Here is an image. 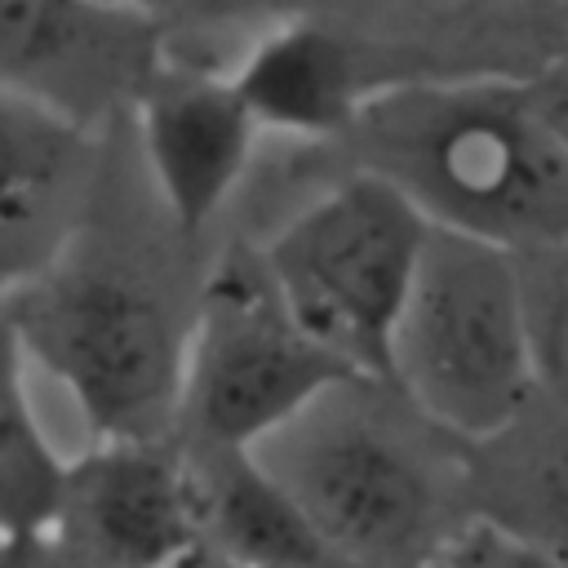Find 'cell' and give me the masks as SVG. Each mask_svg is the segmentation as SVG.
<instances>
[{"label": "cell", "instance_id": "cell-1", "mask_svg": "<svg viewBox=\"0 0 568 568\" xmlns=\"http://www.w3.org/2000/svg\"><path fill=\"white\" fill-rule=\"evenodd\" d=\"M120 129L80 226L0 288L31 368L71 399L89 439H164L178 435L186 337L213 253L164 217L129 138L120 164Z\"/></svg>", "mask_w": 568, "mask_h": 568}, {"label": "cell", "instance_id": "cell-2", "mask_svg": "<svg viewBox=\"0 0 568 568\" xmlns=\"http://www.w3.org/2000/svg\"><path fill=\"white\" fill-rule=\"evenodd\" d=\"M320 151L377 173L439 231L510 253L568 244V155L515 75L390 84Z\"/></svg>", "mask_w": 568, "mask_h": 568}, {"label": "cell", "instance_id": "cell-3", "mask_svg": "<svg viewBox=\"0 0 568 568\" xmlns=\"http://www.w3.org/2000/svg\"><path fill=\"white\" fill-rule=\"evenodd\" d=\"M253 457L351 568H435L475 524L466 444L373 373L328 386Z\"/></svg>", "mask_w": 568, "mask_h": 568}, {"label": "cell", "instance_id": "cell-4", "mask_svg": "<svg viewBox=\"0 0 568 568\" xmlns=\"http://www.w3.org/2000/svg\"><path fill=\"white\" fill-rule=\"evenodd\" d=\"M266 164L302 182L275 217L244 235L284 306L355 373L386 377L390 333L413 288L430 222L377 173L320 146H266Z\"/></svg>", "mask_w": 568, "mask_h": 568}, {"label": "cell", "instance_id": "cell-5", "mask_svg": "<svg viewBox=\"0 0 568 568\" xmlns=\"http://www.w3.org/2000/svg\"><path fill=\"white\" fill-rule=\"evenodd\" d=\"M386 382L462 444L501 430L537 395L510 248L430 226L390 333Z\"/></svg>", "mask_w": 568, "mask_h": 568}, {"label": "cell", "instance_id": "cell-6", "mask_svg": "<svg viewBox=\"0 0 568 568\" xmlns=\"http://www.w3.org/2000/svg\"><path fill=\"white\" fill-rule=\"evenodd\" d=\"M351 373L284 306L253 244L244 235L226 240L209 257L195 293L178 439L195 453H253Z\"/></svg>", "mask_w": 568, "mask_h": 568}, {"label": "cell", "instance_id": "cell-7", "mask_svg": "<svg viewBox=\"0 0 568 568\" xmlns=\"http://www.w3.org/2000/svg\"><path fill=\"white\" fill-rule=\"evenodd\" d=\"M138 173L164 217L209 244L222 217L248 195L266 133L226 75V58L164 40V58L124 115Z\"/></svg>", "mask_w": 568, "mask_h": 568}, {"label": "cell", "instance_id": "cell-8", "mask_svg": "<svg viewBox=\"0 0 568 568\" xmlns=\"http://www.w3.org/2000/svg\"><path fill=\"white\" fill-rule=\"evenodd\" d=\"M75 568H186L204 550L200 475L178 435L89 439L67 457L53 528L40 537Z\"/></svg>", "mask_w": 568, "mask_h": 568}, {"label": "cell", "instance_id": "cell-9", "mask_svg": "<svg viewBox=\"0 0 568 568\" xmlns=\"http://www.w3.org/2000/svg\"><path fill=\"white\" fill-rule=\"evenodd\" d=\"M226 75L280 146H333L382 89L408 80L390 53L315 9L248 31L226 53Z\"/></svg>", "mask_w": 568, "mask_h": 568}, {"label": "cell", "instance_id": "cell-10", "mask_svg": "<svg viewBox=\"0 0 568 568\" xmlns=\"http://www.w3.org/2000/svg\"><path fill=\"white\" fill-rule=\"evenodd\" d=\"M164 58V36L106 0H0V89L111 129Z\"/></svg>", "mask_w": 568, "mask_h": 568}, {"label": "cell", "instance_id": "cell-11", "mask_svg": "<svg viewBox=\"0 0 568 568\" xmlns=\"http://www.w3.org/2000/svg\"><path fill=\"white\" fill-rule=\"evenodd\" d=\"M390 53L408 80H528L564 44L568 0H302Z\"/></svg>", "mask_w": 568, "mask_h": 568}, {"label": "cell", "instance_id": "cell-12", "mask_svg": "<svg viewBox=\"0 0 568 568\" xmlns=\"http://www.w3.org/2000/svg\"><path fill=\"white\" fill-rule=\"evenodd\" d=\"M111 129L0 89V284L40 266L84 217Z\"/></svg>", "mask_w": 568, "mask_h": 568}, {"label": "cell", "instance_id": "cell-13", "mask_svg": "<svg viewBox=\"0 0 568 568\" xmlns=\"http://www.w3.org/2000/svg\"><path fill=\"white\" fill-rule=\"evenodd\" d=\"M470 519L568 564V408L532 395L501 430L466 444Z\"/></svg>", "mask_w": 568, "mask_h": 568}, {"label": "cell", "instance_id": "cell-14", "mask_svg": "<svg viewBox=\"0 0 568 568\" xmlns=\"http://www.w3.org/2000/svg\"><path fill=\"white\" fill-rule=\"evenodd\" d=\"M186 453L200 475L209 555L231 568H351L253 453Z\"/></svg>", "mask_w": 568, "mask_h": 568}, {"label": "cell", "instance_id": "cell-15", "mask_svg": "<svg viewBox=\"0 0 568 568\" xmlns=\"http://www.w3.org/2000/svg\"><path fill=\"white\" fill-rule=\"evenodd\" d=\"M67 457L31 395V359L0 288V541L31 546L53 528Z\"/></svg>", "mask_w": 568, "mask_h": 568}, {"label": "cell", "instance_id": "cell-16", "mask_svg": "<svg viewBox=\"0 0 568 568\" xmlns=\"http://www.w3.org/2000/svg\"><path fill=\"white\" fill-rule=\"evenodd\" d=\"M537 395L568 408V244H541L515 253Z\"/></svg>", "mask_w": 568, "mask_h": 568}, {"label": "cell", "instance_id": "cell-17", "mask_svg": "<svg viewBox=\"0 0 568 568\" xmlns=\"http://www.w3.org/2000/svg\"><path fill=\"white\" fill-rule=\"evenodd\" d=\"M142 22H151L169 44L182 49H200V53H217L226 58L213 40L222 36H248L293 9H302V0H106Z\"/></svg>", "mask_w": 568, "mask_h": 568}, {"label": "cell", "instance_id": "cell-18", "mask_svg": "<svg viewBox=\"0 0 568 568\" xmlns=\"http://www.w3.org/2000/svg\"><path fill=\"white\" fill-rule=\"evenodd\" d=\"M435 568H568L564 559L546 555V550H532L488 524H470Z\"/></svg>", "mask_w": 568, "mask_h": 568}, {"label": "cell", "instance_id": "cell-19", "mask_svg": "<svg viewBox=\"0 0 568 568\" xmlns=\"http://www.w3.org/2000/svg\"><path fill=\"white\" fill-rule=\"evenodd\" d=\"M524 89H528V102H532L537 120L546 124V133L568 155V49H559L541 71H532L524 80Z\"/></svg>", "mask_w": 568, "mask_h": 568}, {"label": "cell", "instance_id": "cell-20", "mask_svg": "<svg viewBox=\"0 0 568 568\" xmlns=\"http://www.w3.org/2000/svg\"><path fill=\"white\" fill-rule=\"evenodd\" d=\"M0 568H75V564L62 559L49 541H31V546H4Z\"/></svg>", "mask_w": 568, "mask_h": 568}, {"label": "cell", "instance_id": "cell-21", "mask_svg": "<svg viewBox=\"0 0 568 568\" xmlns=\"http://www.w3.org/2000/svg\"><path fill=\"white\" fill-rule=\"evenodd\" d=\"M186 568H231V564H222L217 555H209V550H200V555H195V559H191Z\"/></svg>", "mask_w": 568, "mask_h": 568}, {"label": "cell", "instance_id": "cell-22", "mask_svg": "<svg viewBox=\"0 0 568 568\" xmlns=\"http://www.w3.org/2000/svg\"><path fill=\"white\" fill-rule=\"evenodd\" d=\"M0 550H4V541H0Z\"/></svg>", "mask_w": 568, "mask_h": 568}]
</instances>
